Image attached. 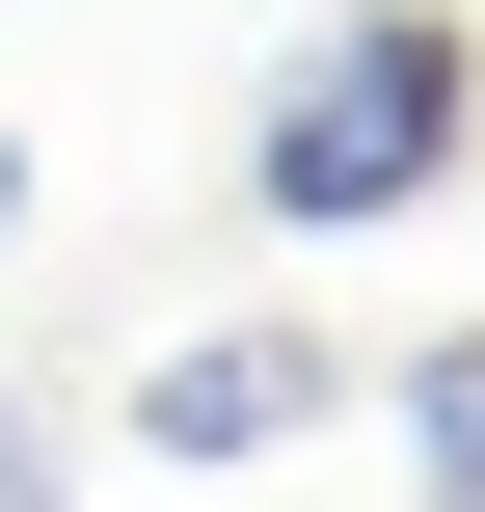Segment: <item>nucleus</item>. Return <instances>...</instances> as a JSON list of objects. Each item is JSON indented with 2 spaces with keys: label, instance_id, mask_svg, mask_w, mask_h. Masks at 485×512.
<instances>
[{
  "label": "nucleus",
  "instance_id": "1",
  "mask_svg": "<svg viewBox=\"0 0 485 512\" xmlns=\"http://www.w3.org/2000/svg\"><path fill=\"white\" fill-rule=\"evenodd\" d=\"M459 135H485L459 0H324V27L243 81V216H270V243H378V216L459 189Z\"/></svg>",
  "mask_w": 485,
  "mask_h": 512
},
{
  "label": "nucleus",
  "instance_id": "5",
  "mask_svg": "<svg viewBox=\"0 0 485 512\" xmlns=\"http://www.w3.org/2000/svg\"><path fill=\"white\" fill-rule=\"evenodd\" d=\"M0 243H27V135H0Z\"/></svg>",
  "mask_w": 485,
  "mask_h": 512
},
{
  "label": "nucleus",
  "instance_id": "3",
  "mask_svg": "<svg viewBox=\"0 0 485 512\" xmlns=\"http://www.w3.org/2000/svg\"><path fill=\"white\" fill-rule=\"evenodd\" d=\"M405 459H432V486H485V324H459V351H405Z\"/></svg>",
  "mask_w": 485,
  "mask_h": 512
},
{
  "label": "nucleus",
  "instance_id": "2",
  "mask_svg": "<svg viewBox=\"0 0 485 512\" xmlns=\"http://www.w3.org/2000/svg\"><path fill=\"white\" fill-rule=\"evenodd\" d=\"M324 405H351L324 324H189V351H135V459H297Z\"/></svg>",
  "mask_w": 485,
  "mask_h": 512
},
{
  "label": "nucleus",
  "instance_id": "4",
  "mask_svg": "<svg viewBox=\"0 0 485 512\" xmlns=\"http://www.w3.org/2000/svg\"><path fill=\"white\" fill-rule=\"evenodd\" d=\"M54 486H81V459H54V405H0V512H54Z\"/></svg>",
  "mask_w": 485,
  "mask_h": 512
}]
</instances>
